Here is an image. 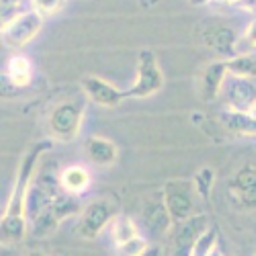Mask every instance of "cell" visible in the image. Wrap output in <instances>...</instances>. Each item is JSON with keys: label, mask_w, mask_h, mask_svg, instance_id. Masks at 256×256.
Segmentation results:
<instances>
[{"label": "cell", "mask_w": 256, "mask_h": 256, "mask_svg": "<svg viewBox=\"0 0 256 256\" xmlns=\"http://www.w3.org/2000/svg\"><path fill=\"white\" fill-rule=\"evenodd\" d=\"M52 148V142L46 140V142H37L33 144L27 154L20 160V166H18V172H16V180H14V186L10 190V197H8V203H6V211H4V218H27L25 216V203H27V190L35 178V172H37V166H39V160L44 154L50 152Z\"/></svg>", "instance_id": "1"}, {"label": "cell", "mask_w": 256, "mask_h": 256, "mask_svg": "<svg viewBox=\"0 0 256 256\" xmlns=\"http://www.w3.org/2000/svg\"><path fill=\"white\" fill-rule=\"evenodd\" d=\"M164 86V74L160 70L158 58L152 50H142L138 58V80L127 90V96L134 98H148L160 92Z\"/></svg>", "instance_id": "2"}, {"label": "cell", "mask_w": 256, "mask_h": 256, "mask_svg": "<svg viewBox=\"0 0 256 256\" xmlns=\"http://www.w3.org/2000/svg\"><path fill=\"white\" fill-rule=\"evenodd\" d=\"M195 193L197 188L193 180L174 178L164 184L162 197L174 224H180L190 216H195Z\"/></svg>", "instance_id": "3"}, {"label": "cell", "mask_w": 256, "mask_h": 256, "mask_svg": "<svg viewBox=\"0 0 256 256\" xmlns=\"http://www.w3.org/2000/svg\"><path fill=\"white\" fill-rule=\"evenodd\" d=\"M84 119V104L78 100L62 102L50 115V132L58 142H74L80 134Z\"/></svg>", "instance_id": "4"}, {"label": "cell", "mask_w": 256, "mask_h": 256, "mask_svg": "<svg viewBox=\"0 0 256 256\" xmlns=\"http://www.w3.org/2000/svg\"><path fill=\"white\" fill-rule=\"evenodd\" d=\"M44 18L35 10H27V12H18L8 25L0 27L2 31V41L4 46L10 50H20L29 46L31 41L39 35V31L44 29Z\"/></svg>", "instance_id": "5"}, {"label": "cell", "mask_w": 256, "mask_h": 256, "mask_svg": "<svg viewBox=\"0 0 256 256\" xmlns=\"http://www.w3.org/2000/svg\"><path fill=\"white\" fill-rule=\"evenodd\" d=\"M207 228L209 220L203 213H195L188 220L176 224V230L172 232V252H170V256H193L195 246L207 232Z\"/></svg>", "instance_id": "6"}, {"label": "cell", "mask_w": 256, "mask_h": 256, "mask_svg": "<svg viewBox=\"0 0 256 256\" xmlns=\"http://www.w3.org/2000/svg\"><path fill=\"white\" fill-rule=\"evenodd\" d=\"M115 207L109 199H96L82 211V220L78 224V234L84 240H96L102 230L113 222Z\"/></svg>", "instance_id": "7"}, {"label": "cell", "mask_w": 256, "mask_h": 256, "mask_svg": "<svg viewBox=\"0 0 256 256\" xmlns=\"http://www.w3.org/2000/svg\"><path fill=\"white\" fill-rule=\"evenodd\" d=\"M224 96L230 109L250 113L256 104V80L230 74L224 84Z\"/></svg>", "instance_id": "8"}, {"label": "cell", "mask_w": 256, "mask_h": 256, "mask_svg": "<svg viewBox=\"0 0 256 256\" xmlns=\"http://www.w3.org/2000/svg\"><path fill=\"white\" fill-rule=\"evenodd\" d=\"M230 197L242 209H256V166L246 164L236 174L232 176L230 184Z\"/></svg>", "instance_id": "9"}, {"label": "cell", "mask_w": 256, "mask_h": 256, "mask_svg": "<svg viewBox=\"0 0 256 256\" xmlns=\"http://www.w3.org/2000/svg\"><path fill=\"white\" fill-rule=\"evenodd\" d=\"M172 216L162 199H148L142 207V226L148 232V236L152 238H162L172 228Z\"/></svg>", "instance_id": "10"}, {"label": "cell", "mask_w": 256, "mask_h": 256, "mask_svg": "<svg viewBox=\"0 0 256 256\" xmlns=\"http://www.w3.org/2000/svg\"><path fill=\"white\" fill-rule=\"evenodd\" d=\"M201 44L209 50H216L222 58L232 60L236 58V44L238 37L234 33L232 27L224 25V23H209L203 27L201 33Z\"/></svg>", "instance_id": "11"}, {"label": "cell", "mask_w": 256, "mask_h": 256, "mask_svg": "<svg viewBox=\"0 0 256 256\" xmlns=\"http://www.w3.org/2000/svg\"><path fill=\"white\" fill-rule=\"evenodd\" d=\"M82 88L84 92H86V96L98 104V106H109V109H113V106L121 104L125 98H127V92L119 90L117 86H113L111 82H106L98 76H84L82 78Z\"/></svg>", "instance_id": "12"}, {"label": "cell", "mask_w": 256, "mask_h": 256, "mask_svg": "<svg viewBox=\"0 0 256 256\" xmlns=\"http://www.w3.org/2000/svg\"><path fill=\"white\" fill-rule=\"evenodd\" d=\"M228 76H230L228 60L213 62V64H209V66H207V70L203 72V80H201V92H203V98L207 102L216 100L220 96V92L224 90V84H226Z\"/></svg>", "instance_id": "13"}, {"label": "cell", "mask_w": 256, "mask_h": 256, "mask_svg": "<svg viewBox=\"0 0 256 256\" xmlns=\"http://www.w3.org/2000/svg\"><path fill=\"white\" fill-rule=\"evenodd\" d=\"M222 123L228 132L240 138H256V117L246 111L228 109L222 113Z\"/></svg>", "instance_id": "14"}, {"label": "cell", "mask_w": 256, "mask_h": 256, "mask_svg": "<svg viewBox=\"0 0 256 256\" xmlns=\"http://www.w3.org/2000/svg\"><path fill=\"white\" fill-rule=\"evenodd\" d=\"M60 182H62L64 193L82 195L84 190L90 188V174H88V170L82 166H70L60 172Z\"/></svg>", "instance_id": "15"}, {"label": "cell", "mask_w": 256, "mask_h": 256, "mask_svg": "<svg viewBox=\"0 0 256 256\" xmlns=\"http://www.w3.org/2000/svg\"><path fill=\"white\" fill-rule=\"evenodd\" d=\"M86 152H88V158L98 164V166H111L119 152H117V146L111 142V140H106V138H98V136H92L88 138L86 142Z\"/></svg>", "instance_id": "16"}, {"label": "cell", "mask_w": 256, "mask_h": 256, "mask_svg": "<svg viewBox=\"0 0 256 256\" xmlns=\"http://www.w3.org/2000/svg\"><path fill=\"white\" fill-rule=\"evenodd\" d=\"M6 78L14 88H27L33 82V66L25 56H12L6 66Z\"/></svg>", "instance_id": "17"}, {"label": "cell", "mask_w": 256, "mask_h": 256, "mask_svg": "<svg viewBox=\"0 0 256 256\" xmlns=\"http://www.w3.org/2000/svg\"><path fill=\"white\" fill-rule=\"evenodd\" d=\"M111 234H113V240L115 244H125V242H130L134 238L140 236V232H138V226L134 224L132 218H127V216H119L111 222Z\"/></svg>", "instance_id": "18"}, {"label": "cell", "mask_w": 256, "mask_h": 256, "mask_svg": "<svg viewBox=\"0 0 256 256\" xmlns=\"http://www.w3.org/2000/svg\"><path fill=\"white\" fill-rule=\"evenodd\" d=\"M228 70L234 76L256 80V54H240L236 58L228 60Z\"/></svg>", "instance_id": "19"}, {"label": "cell", "mask_w": 256, "mask_h": 256, "mask_svg": "<svg viewBox=\"0 0 256 256\" xmlns=\"http://www.w3.org/2000/svg\"><path fill=\"white\" fill-rule=\"evenodd\" d=\"M27 226H29L27 218H4L2 216V224H0V230H2V244L23 240L27 234Z\"/></svg>", "instance_id": "20"}, {"label": "cell", "mask_w": 256, "mask_h": 256, "mask_svg": "<svg viewBox=\"0 0 256 256\" xmlns=\"http://www.w3.org/2000/svg\"><path fill=\"white\" fill-rule=\"evenodd\" d=\"M78 195H70V193H62L54 199V203H52V211H54V216L60 220V222H64V220H68V218H72L74 213H78L80 211V201L76 199Z\"/></svg>", "instance_id": "21"}, {"label": "cell", "mask_w": 256, "mask_h": 256, "mask_svg": "<svg viewBox=\"0 0 256 256\" xmlns=\"http://www.w3.org/2000/svg\"><path fill=\"white\" fill-rule=\"evenodd\" d=\"M60 220L54 216V211L52 209H48V211H44L39 218H35L33 222H31V226H33V236L35 238H48V236H52V234L60 228Z\"/></svg>", "instance_id": "22"}, {"label": "cell", "mask_w": 256, "mask_h": 256, "mask_svg": "<svg viewBox=\"0 0 256 256\" xmlns=\"http://www.w3.org/2000/svg\"><path fill=\"white\" fill-rule=\"evenodd\" d=\"M193 182H195V188H197V195H199L205 203H209V201H211L213 184H216V172H213L209 166H205V168L197 170Z\"/></svg>", "instance_id": "23"}, {"label": "cell", "mask_w": 256, "mask_h": 256, "mask_svg": "<svg viewBox=\"0 0 256 256\" xmlns=\"http://www.w3.org/2000/svg\"><path fill=\"white\" fill-rule=\"evenodd\" d=\"M218 238H220V232L218 228H207V232L199 238L197 246H195V252L193 256H211L218 248Z\"/></svg>", "instance_id": "24"}, {"label": "cell", "mask_w": 256, "mask_h": 256, "mask_svg": "<svg viewBox=\"0 0 256 256\" xmlns=\"http://www.w3.org/2000/svg\"><path fill=\"white\" fill-rule=\"evenodd\" d=\"M64 4L66 0H31V10L39 12L41 16H54L64 8Z\"/></svg>", "instance_id": "25"}, {"label": "cell", "mask_w": 256, "mask_h": 256, "mask_svg": "<svg viewBox=\"0 0 256 256\" xmlns=\"http://www.w3.org/2000/svg\"><path fill=\"white\" fill-rule=\"evenodd\" d=\"M252 50H256V18L248 25L246 33L242 35V39L236 44V56H240V54H250Z\"/></svg>", "instance_id": "26"}, {"label": "cell", "mask_w": 256, "mask_h": 256, "mask_svg": "<svg viewBox=\"0 0 256 256\" xmlns=\"http://www.w3.org/2000/svg\"><path fill=\"white\" fill-rule=\"evenodd\" d=\"M146 248H148V242H146L142 236H138V238H134V240H130V242L117 246L119 256H140Z\"/></svg>", "instance_id": "27"}, {"label": "cell", "mask_w": 256, "mask_h": 256, "mask_svg": "<svg viewBox=\"0 0 256 256\" xmlns=\"http://www.w3.org/2000/svg\"><path fill=\"white\" fill-rule=\"evenodd\" d=\"M18 6H20V0H0V16H2V25H8L10 20L18 14Z\"/></svg>", "instance_id": "28"}, {"label": "cell", "mask_w": 256, "mask_h": 256, "mask_svg": "<svg viewBox=\"0 0 256 256\" xmlns=\"http://www.w3.org/2000/svg\"><path fill=\"white\" fill-rule=\"evenodd\" d=\"M140 256H164V252H162V248H160V246H156V244H154V246H148Z\"/></svg>", "instance_id": "29"}, {"label": "cell", "mask_w": 256, "mask_h": 256, "mask_svg": "<svg viewBox=\"0 0 256 256\" xmlns=\"http://www.w3.org/2000/svg\"><path fill=\"white\" fill-rule=\"evenodd\" d=\"M188 2L193 4V6H205V4L209 2V0H188Z\"/></svg>", "instance_id": "30"}, {"label": "cell", "mask_w": 256, "mask_h": 256, "mask_svg": "<svg viewBox=\"0 0 256 256\" xmlns=\"http://www.w3.org/2000/svg\"><path fill=\"white\" fill-rule=\"evenodd\" d=\"M216 2H220V4H236V2H240V0H216Z\"/></svg>", "instance_id": "31"}, {"label": "cell", "mask_w": 256, "mask_h": 256, "mask_svg": "<svg viewBox=\"0 0 256 256\" xmlns=\"http://www.w3.org/2000/svg\"><path fill=\"white\" fill-rule=\"evenodd\" d=\"M27 256H48V254H44V252H37V250H33V252H29Z\"/></svg>", "instance_id": "32"}, {"label": "cell", "mask_w": 256, "mask_h": 256, "mask_svg": "<svg viewBox=\"0 0 256 256\" xmlns=\"http://www.w3.org/2000/svg\"><path fill=\"white\" fill-rule=\"evenodd\" d=\"M250 113H252V115H254V117H256V104H254V106H252V111H250Z\"/></svg>", "instance_id": "33"}]
</instances>
